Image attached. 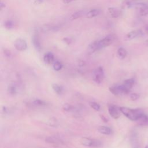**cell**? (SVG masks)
<instances>
[{
  "mask_svg": "<svg viewBox=\"0 0 148 148\" xmlns=\"http://www.w3.org/2000/svg\"><path fill=\"white\" fill-rule=\"evenodd\" d=\"M14 46L18 51H24L27 48L26 41L22 38L17 39L14 42Z\"/></svg>",
  "mask_w": 148,
  "mask_h": 148,
  "instance_id": "8992f818",
  "label": "cell"
},
{
  "mask_svg": "<svg viewBox=\"0 0 148 148\" xmlns=\"http://www.w3.org/2000/svg\"><path fill=\"white\" fill-rule=\"evenodd\" d=\"M130 99L133 101H137V100H138L139 98H140V95L138 93H131L130 95Z\"/></svg>",
  "mask_w": 148,
  "mask_h": 148,
  "instance_id": "f1b7e54d",
  "label": "cell"
},
{
  "mask_svg": "<svg viewBox=\"0 0 148 148\" xmlns=\"http://www.w3.org/2000/svg\"><path fill=\"white\" fill-rule=\"evenodd\" d=\"M146 32H147V34H148V26L146 27Z\"/></svg>",
  "mask_w": 148,
  "mask_h": 148,
  "instance_id": "74e56055",
  "label": "cell"
},
{
  "mask_svg": "<svg viewBox=\"0 0 148 148\" xmlns=\"http://www.w3.org/2000/svg\"><path fill=\"white\" fill-rule=\"evenodd\" d=\"M100 117H101V119H102L104 122H108V119H107L104 116H103V115H100Z\"/></svg>",
  "mask_w": 148,
  "mask_h": 148,
  "instance_id": "e575fe53",
  "label": "cell"
},
{
  "mask_svg": "<svg viewBox=\"0 0 148 148\" xmlns=\"http://www.w3.org/2000/svg\"><path fill=\"white\" fill-rule=\"evenodd\" d=\"M120 110L122 114L131 121H137L144 114L143 111L141 108L131 109L125 107H120Z\"/></svg>",
  "mask_w": 148,
  "mask_h": 148,
  "instance_id": "6da1fadb",
  "label": "cell"
},
{
  "mask_svg": "<svg viewBox=\"0 0 148 148\" xmlns=\"http://www.w3.org/2000/svg\"><path fill=\"white\" fill-rule=\"evenodd\" d=\"M109 91L115 95L128 94L123 87V84L114 85L109 87Z\"/></svg>",
  "mask_w": 148,
  "mask_h": 148,
  "instance_id": "277c9868",
  "label": "cell"
},
{
  "mask_svg": "<svg viewBox=\"0 0 148 148\" xmlns=\"http://www.w3.org/2000/svg\"><path fill=\"white\" fill-rule=\"evenodd\" d=\"M34 105H37V106H45L47 105L46 102H45L44 101H42L41 100H39V99H36V100H34Z\"/></svg>",
  "mask_w": 148,
  "mask_h": 148,
  "instance_id": "83f0119b",
  "label": "cell"
},
{
  "mask_svg": "<svg viewBox=\"0 0 148 148\" xmlns=\"http://www.w3.org/2000/svg\"><path fill=\"white\" fill-rule=\"evenodd\" d=\"M127 52L124 48L121 47L118 49L117 52V55L120 59L123 60L125 59L126 57L127 56Z\"/></svg>",
  "mask_w": 148,
  "mask_h": 148,
  "instance_id": "ac0fdd59",
  "label": "cell"
},
{
  "mask_svg": "<svg viewBox=\"0 0 148 148\" xmlns=\"http://www.w3.org/2000/svg\"><path fill=\"white\" fill-rule=\"evenodd\" d=\"M64 42H66L68 45H70L72 42V39L70 38H66L64 39Z\"/></svg>",
  "mask_w": 148,
  "mask_h": 148,
  "instance_id": "1f68e13d",
  "label": "cell"
},
{
  "mask_svg": "<svg viewBox=\"0 0 148 148\" xmlns=\"http://www.w3.org/2000/svg\"><path fill=\"white\" fill-rule=\"evenodd\" d=\"M101 12V11L100 9H93L87 12L86 16L89 19H91L98 16Z\"/></svg>",
  "mask_w": 148,
  "mask_h": 148,
  "instance_id": "9a60e30c",
  "label": "cell"
},
{
  "mask_svg": "<svg viewBox=\"0 0 148 148\" xmlns=\"http://www.w3.org/2000/svg\"><path fill=\"white\" fill-rule=\"evenodd\" d=\"M46 142L54 145H60L63 144V141L57 137L51 136L48 137L45 139Z\"/></svg>",
  "mask_w": 148,
  "mask_h": 148,
  "instance_id": "ba28073f",
  "label": "cell"
},
{
  "mask_svg": "<svg viewBox=\"0 0 148 148\" xmlns=\"http://www.w3.org/2000/svg\"><path fill=\"white\" fill-rule=\"evenodd\" d=\"M133 1H136V0H133Z\"/></svg>",
  "mask_w": 148,
  "mask_h": 148,
  "instance_id": "60d3db41",
  "label": "cell"
},
{
  "mask_svg": "<svg viewBox=\"0 0 148 148\" xmlns=\"http://www.w3.org/2000/svg\"><path fill=\"white\" fill-rule=\"evenodd\" d=\"M8 91L10 94L15 95L17 93V89L15 85H10L8 86Z\"/></svg>",
  "mask_w": 148,
  "mask_h": 148,
  "instance_id": "484cf974",
  "label": "cell"
},
{
  "mask_svg": "<svg viewBox=\"0 0 148 148\" xmlns=\"http://www.w3.org/2000/svg\"><path fill=\"white\" fill-rule=\"evenodd\" d=\"M142 34V32L140 30H134L130 32H128L126 36H125V39L126 41H131L132 40L139 36H140Z\"/></svg>",
  "mask_w": 148,
  "mask_h": 148,
  "instance_id": "9c48e42d",
  "label": "cell"
},
{
  "mask_svg": "<svg viewBox=\"0 0 148 148\" xmlns=\"http://www.w3.org/2000/svg\"><path fill=\"white\" fill-rule=\"evenodd\" d=\"M32 43L37 51H40L42 49V45L39 37L38 35H34L32 37Z\"/></svg>",
  "mask_w": 148,
  "mask_h": 148,
  "instance_id": "7c38bea8",
  "label": "cell"
},
{
  "mask_svg": "<svg viewBox=\"0 0 148 148\" xmlns=\"http://www.w3.org/2000/svg\"><path fill=\"white\" fill-rule=\"evenodd\" d=\"M97 50H98V45H97V41L94 42L93 43H91L87 49V52L89 54H91L94 52H95V51H97Z\"/></svg>",
  "mask_w": 148,
  "mask_h": 148,
  "instance_id": "d6986e66",
  "label": "cell"
},
{
  "mask_svg": "<svg viewBox=\"0 0 148 148\" xmlns=\"http://www.w3.org/2000/svg\"><path fill=\"white\" fill-rule=\"evenodd\" d=\"M101 146H102V143H101V141H100L99 140L93 139V143H92V145H91V147L98 148V147H100Z\"/></svg>",
  "mask_w": 148,
  "mask_h": 148,
  "instance_id": "cb8c5ba5",
  "label": "cell"
},
{
  "mask_svg": "<svg viewBox=\"0 0 148 148\" xmlns=\"http://www.w3.org/2000/svg\"><path fill=\"white\" fill-rule=\"evenodd\" d=\"M52 87L53 90L55 91V92H56L57 94H61L63 91V87L58 84L54 83L52 84Z\"/></svg>",
  "mask_w": 148,
  "mask_h": 148,
  "instance_id": "44dd1931",
  "label": "cell"
},
{
  "mask_svg": "<svg viewBox=\"0 0 148 148\" xmlns=\"http://www.w3.org/2000/svg\"><path fill=\"white\" fill-rule=\"evenodd\" d=\"M137 123L141 126H148V116L143 114L138 120Z\"/></svg>",
  "mask_w": 148,
  "mask_h": 148,
  "instance_id": "2e32d148",
  "label": "cell"
},
{
  "mask_svg": "<svg viewBox=\"0 0 148 148\" xmlns=\"http://www.w3.org/2000/svg\"><path fill=\"white\" fill-rule=\"evenodd\" d=\"M108 12L109 14L111 15V17L113 18H119L122 12V11L118 8H115V7H110L108 8Z\"/></svg>",
  "mask_w": 148,
  "mask_h": 148,
  "instance_id": "8fae6325",
  "label": "cell"
},
{
  "mask_svg": "<svg viewBox=\"0 0 148 148\" xmlns=\"http://www.w3.org/2000/svg\"><path fill=\"white\" fill-rule=\"evenodd\" d=\"M63 108L64 111H67V112H69V111H71V110H72L73 109V107L72 105H71L70 104H65L63 105Z\"/></svg>",
  "mask_w": 148,
  "mask_h": 148,
  "instance_id": "f546056e",
  "label": "cell"
},
{
  "mask_svg": "<svg viewBox=\"0 0 148 148\" xmlns=\"http://www.w3.org/2000/svg\"><path fill=\"white\" fill-rule=\"evenodd\" d=\"M135 8L141 16L148 15V5L144 3H138L135 5Z\"/></svg>",
  "mask_w": 148,
  "mask_h": 148,
  "instance_id": "52a82bcc",
  "label": "cell"
},
{
  "mask_svg": "<svg viewBox=\"0 0 148 148\" xmlns=\"http://www.w3.org/2000/svg\"><path fill=\"white\" fill-rule=\"evenodd\" d=\"M49 125L52 127H56L58 124L57 120L54 118L51 119L50 120H49Z\"/></svg>",
  "mask_w": 148,
  "mask_h": 148,
  "instance_id": "4dcf8cb0",
  "label": "cell"
},
{
  "mask_svg": "<svg viewBox=\"0 0 148 148\" xmlns=\"http://www.w3.org/2000/svg\"><path fill=\"white\" fill-rule=\"evenodd\" d=\"M145 148H148V145H147V146H145Z\"/></svg>",
  "mask_w": 148,
  "mask_h": 148,
  "instance_id": "ab89813d",
  "label": "cell"
},
{
  "mask_svg": "<svg viewBox=\"0 0 148 148\" xmlns=\"http://www.w3.org/2000/svg\"><path fill=\"white\" fill-rule=\"evenodd\" d=\"M98 131L100 133L104 135H110L112 132V129L106 126H100L98 128Z\"/></svg>",
  "mask_w": 148,
  "mask_h": 148,
  "instance_id": "e0dca14e",
  "label": "cell"
},
{
  "mask_svg": "<svg viewBox=\"0 0 148 148\" xmlns=\"http://www.w3.org/2000/svg\"><path fill=\"white\" fill-rule=\"evenodd\" d=\"M5 7V4L3 2H1V3H0V8H1V9H3Z\"/></svg>",
  "mask_w": 148,
  "mask_h": 148,
  "instance_id": "d590c367",
  "label": "cell"
},
{
  "mask_svg": "<svg viewBox=\"0 0 148 148\" xmlns=\"http://www.w3.org/2000/svg\"><path fill=\"white\" fill-rule=\"evenodd\" d=\"M53 67V69L55 71H60L62 69L63 66V64H62V63L61 62H60L59 61H56L54 62Z\"/></svg>",
  "mask_w": 148,
  "mask_h": 148,
  "instance_id": "7402d4cb",
  "label": "cell"
},
{
  "mask_svg": "<svg viewBox=\"0 0 148 148\" xmlns=\"http://www.w3.org/2000/svg\"><path fill=\"white\" fill-rule=\"evenodd\" d=\"M114 37L112 35H109L105 36V38L101 39L100 41H97L98 50L109 46L114 42Z\"/></svg>",
  "mask_w": 148,
  "mask_h": 148,
  "instance_id": "3957f363",
  "label": "cell"
},
{
  "mask_svg": "<svg viewBox=\"0 0 148 148\" xmlns=\"http://www.w3.org/2000/svg\"><path fill=\"white\" fill-rule=\"evenodd\" d=\"M146 44L148 45V39L146 40Z\"/></svg>",
  "mask_w": 148,
  "mask_h": 148,
  "instance_id": "f35d334b",
  "label": "cell"
},
{
  "mask_svg": "<svg viewBox=\"0 0 148 148\" xmlns=\"http://www.w3.org/2000/svg\"><path fill=\"white\" fill-rule=\"evenodd\" d=\"M4 26L7 29L11 30L14 27V22L10 20H7L4 23Z\"/></svg>",
  "mask_w": 148,
  "mask_h": 148,
  "instance_id": "4316f807",
  "label": "cell"
},
{
  "mask_svg": "<svg viewBox=\"0 0 148 148\" xmlns=\"http://www.w3.org/2000/svg\"><path fill=\"white\" fill-rule=\"evenodd\" d=\"M55 57L52 53L48 52L43 56V61L47 64H51L54 62Z\"/></svg>",
  "mask_w": 148,
  "mask_h": 148,
  "instance_id": "4fadbf2b",
  "label": "cell"
},
{
  "mask_svg": "<svg viewBox=\"0 0 148 148\" xmlns=\"http://www.w3.org/2000/svg\"><path fill=\"white\" fill-rule=\"evenodd\" d=\"M108 112L111 116L115 119H119L121 115L120 113H122L120 110V108H118L114 105H108Z\"/></svg>",
  "mask_w": 148,
  "mask_h": 148,
  "instance_id": "5b68a950",
  "label": "cell"
},
{
  "mask_svg": "<svg viewBox=\"0 0 148 148\" xmlns=\"http://www.w3.org/2000/svg\"><path fill=\"white\" fill-rule=\"evenodd\" d=\"M135 83V79L134 78H130L125 80L123 83V86L126 91L129 93L131 89L132 88Z\"/></svg>",
  "mask_w": 148,
  "mask_h": 148,
  "instance_id": "30bf717a",
  "label": "cell"
},
{
  "mask_svg": "<svg viewBox=\"0 0 148 148\" xmlns=\"http://www.w3.org/2000/svg\"><path fill=\"white\" fill-rule=\"evenodd\" d=\"M89 105L91 107V108H92L94 110H95L96 111H100V109H101L100 105L98 104H97V103L90 102L89 103Z\"/></svg>",
  "mask_w": 148,
  "mask_h": 148,
  "instance_id": "603a6c76",
  "label": "cell"
},
{
  "mask_svg": "<svg viewBox=\"0 0 148 148\" xmlns=\"http://www.w3.org/2000/svg\"><path fill=\"white\" fill-rule=\"evenodd\" d=\"M132 7V4L130 1H128V0H124L122 2V7L123 9H128Z\"/></svg>",
  "mask_w": 148,
  "mask_h": 148,
  "instance_id": "d4e9b609",
  "label": "cell"
},
{
  "mask_svg": "<svg viewBox=\"0 0 148 148\" xmlns=\"http://www.w3.org/2000/svg\"><path fill=\"white\" fill-rule=\"evenodd\" d=\"M93 139H91V138H87V137H84L81 139L80 142H81L82 145H83V146L91 147V145L93 143Z\"/></svg>",
  "mask_w": 148,
  "mask_h": 148,
  "instance_id": "ffe728a7",
  "label": "cell"
},
{
  "mask_svg": "<svg viewBox=\"0 0 148 148\" xmlns=\"http://www.w3.org/2000/svg\"><path fill=\"white\" fill-rule=\"evenodd\" d=\"M105 77L104 69L102 67H98L96 68L93 74V79L95 82L100 84L103 82Z\"/></svg>",
  "mask_w": 148,
  "mask_h": 148,
  "instance_id": "7a4b0ae2",
  "label": "cell"
},
{
  "mask_svg": "<svg viewBox=\"0 0 148 148\" xmlns=\"http://www.w3.org/2000/svg\"><path fill=\"white\" fill-rule=\"evenodd\" d=\"M74 1V0H62V1L63 2V3L66 4L70 3L72 1Z\"/></svg>",
  "mask_w": 148,
  "mask_h": 148,
  "instance_id": "836d02e7",
  "label": "cell"
},
{
  "mask_svg": "<svg viewBox=\"0 0 148 148\" xmlns=\"http://www.w3.org/2000/svg\"><path fill=\"white\" fill-rule=\"evenodd\" d=\"M42 2H43L42 0H35V4H41Z\"/></svg>",
  "mask_w": 148,
  "mask_h": 148,
  "instance_id": "8d00e7d4",
  "label": "cell"
},
{
  "mask_svg": "<svg viewBox=\"0 0 148 148\" xmlns=\"http://www.w3.org/2000/svg\"><path fill=\"white\" fill-rule=\"evenodd\" d=\"M4 53H5V55H6V56L7 57H10L11 56V52L10 51H8V50H5L4 51Z\"/></svg>",
  "mask_w": 148,
  "mask_h": 148,
  "instance_id": "d6a6232c",
  "label": "cell"
},
{
  "mask_svg": "<svg viewBox=\"0 0 148 148\" xmlns=\"http://www.w3.org/2000/svg\"><path fill=\"white\" fill-rule=\"evenodd\" d=\"M87 12L85 10H81V11H79L77 12H74L73 14L71 15V16H70V20H76L78 19L79 18H82V16H83L84 15H86Z\"/></svg>",
  "mask_w": 148,
  "mask_h": 148,
  "instance_id": "5bb4252c",
  "label": "cell"
}]
</instances>
